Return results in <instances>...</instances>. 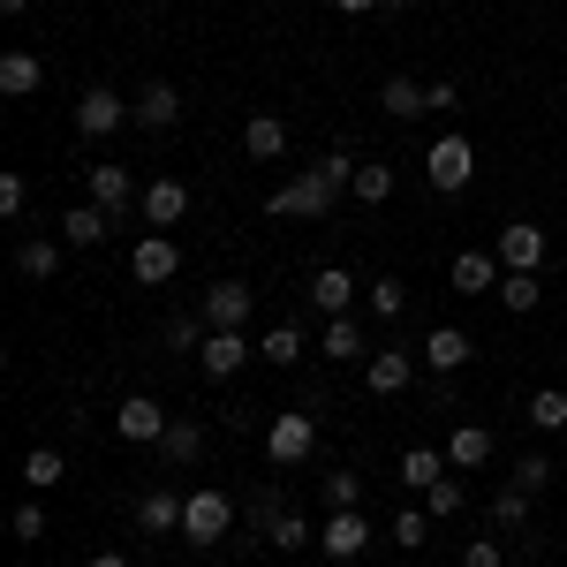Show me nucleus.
Returning <instances> with one entry per match:
<instances>
[{"instance_id":"obj_1","label":"nucleus","mask_w":567,"mask_h":567,"mask_svg":"<svg viewBox=\"0 0 567 567\" xmlns=\"http://www.w3.org/2000/svg\"><path fill=\"white\" fill-rule=\"evenodd\" d=\"M265 213L272 219H333L341 213V189L318 175V167H303V175H288L272 197H265Z\"/></svg>"},{"instance_id":"obj_2","label":"nucleus","mask_w":567,"mask_h":567,"mask_svg":"<svg viewBox=\"0 0 567 567\" xmlns=\"http://www.w3.org/2000/svg\"><path fill=\"white\" fill-rule=\"evenodd\" d=\"M265 454H272L280 470H303L310 454H318V416H310V409H280V416L265 424Z\"/></svg>"},{"instance_id":"obj_3","label":"nucleus","mask_w":567,"mask_h":567,"mask_svg":"<svg viewBox=\"0 0 567 567\" xmlns=\"http://www.w3.org/2000/svg\"><path fill=\"white\" fill-rule=\"evenodd\" d=\"M424 175H432L439 197H462V189H470V175H477V152H470V136L446 130L432 152H424Z\"/></svg>"},{"instance_id":"obj_4","label":"nucleus","mask_w":567,"mask_h":567,"mask_svg":"<svg viewBox=\"0 0 567 567\" xmlns=\"http://www.w3.org/2000/svg\"><path fill=\"white\" fill-rule=\"evenodd\" d=\"M492 250H499V265H507V272H545V258H553V235H545L537 219H507Z\"/></svg>"},{"instance_id":"obj_5","label":"nucleus","mask_w":567,"mask_h":567,"mask_svg":"<svg viewBox=\"0 0 567 567\" xmlns=\"http://www.w3.org/2000/svg\"><path fill=\"white\" fill-rule=\"evenodd\" d=\"M235 529V499L227 492H189V507H182V537L189 545H219Z\"/></svg>"},{"instance_id":"obj_6","label":"nucleus","mask_w":567,"mask_h":567,"mask_svg":"<svg viewBox=\"0 0 567 567\" xmlns=\"http://www.w3.org/2000/svg\"><path fill=\"white\" fill-rule=\"evenodd\" d=\"M371 537H379V529L363 523V507H333V515L318 523V553H326V560H363Z\"/></svg>"},{"instance_id":"obj_7","label":"nucleus","mask_w":567,"mask_h":567,"mask_svg":"<svg viewBox=\"0 0 567 567\" xmlns=\"http://www.w3.org/2000/svg\"><path fill=\"white\" fill-rule=\"evenodd\" d=\"M122 122H136V99H122V91L91 84L84 99H76V136H114Z\"/></svg>"},{"instance_id":"obj_8","label":"nucleus","mask_w":567,"mask_h":567,"mask_svg":"<svg viewBox=\"0 0 567 567\" xmlns=\"http://www.w3.org/2000/svg\"><path fill=\"white\" fill-rule=\"evenodd\" d=\"M197 310H205V326H213V333H227V326H250V310H258V288H250V280H213Z\"/></svg>"},{"instance_id":"obj_9","label":"nucleus","mask_w":567,"mask_h":567,"mask_svg":"<svg viewBox=\"0 0 567 567\" xmlns=\"http://www.w3.org/2000/svg\"><path fill=\"white\" fill-rule=\"evenodd\" d=\"M136 213H144V227H152V235H167V227H182V213H189V182H175V175L144 182Z\"/></svg>"},{"instance_id":"obj_10","label":"nucleus","mask_w":567,"mask_h":567,"mask_svg":"<svg viewBox=\"0 0 567 567\" xmlns=\"http://www.w3.org/2000/svg\"><path fill=\"white\" fill-rule=\"evenodd\" d=\"M167 424H175V416H167L152 393H130V401L114 409V432L130 439V446H159V439H167Z\"/></svg>"},{"instance_id":"obj_11","label":"nucleus","mask_w":567,"mask_h":567,"mask_svg":"<svg viewBox=\"0 0 567 567\" xmlns=\"http://www.w3.org/2000/svg\"><path fill=\"white\" fill-rule=\"evenodd\" d=\"M130 272H136V288H167L182 272V250H175V235H144L130 250Z\"/></svg>"},{"instance_id":"obj_12","label":"nucleus","mask_w":567,"mask_h":567,"mask_svg":"<svg viewBox=\"0 0 567 567\" xmlns=\"http://www.w3.org/2000/svg\"><path fill=\"white\" fill-rule=\"evenodd\" d=\"M250 355H258V341H250L243 326H227V333H213V341L197 349V371H205V379H235Z\"/></svg>"},{"instance_id":"obj_13","label":"nucleus","mask_w":567,"mask_h":567,"mask_svg":"<svg viewBox=\"0 0 567 567\" xmlns=\"http://www.w3.org/2000/svg\"><path fill=\"white\" fill-rule=\"evenodd\" d=\"M84 197L122 219V213H136V197H144V189L130 182V167H114V159H106V167H91V175H84Z\"/></svg>"},{"instance_id":"obj_14","label":"nucleus","mask_w":567,"mask_h":567,"mask_svg":"<svg viewBox=\"0 0 567 567\" xmlns=\"http://www.w3.org/2000/svg\"><path fill=\"white\" fill-rule=\"evenodd\" d=\"M53 227H61V243H69V250H99V243H106V235H114V213H106V205H69V213L53 219Z\"/></svg>"},{"instance_id":"obj_15","label":"nucleus","mask_w":567,"mask_h":567,"mask_svg":"<svg viewBox=\"0 0 567 567\" xmlns=\"http://www.w3.org/2000/svg\"><path fill=\"white\" fill-rule=\"evenodd\" d=\"M355 288H363V280H355L349 265H326V272H310V310H318V318H349Z\"/></svg>"},{"instance_id":"obj_16","label":"nucleus","mask_w":567,"mask_h":567,"mask_svg":"<svg viewBox=\"0 0 567 567\" xmlns=\"http://www.w3.org/2000/svg\"><path fill=\"white\" fill-rule=\"evenodd\" d=\"M182 507H189V499H182L175 484H152V492H136V529H152V537L175 529L182 537Z\"/></svg>"},{"instance_id":"obj_17","label":"nucleus","mask_w":567,"mask_h":567,"mask_svg":"<svg viewBox=\"0 0 567 567\" xmlns=\"http://www.w3.org/2000/svg\"><path fill=\"white\" fill-rule=\"evenodd\" d=\"M499 280H507L499 250H462V258H454V288H462V296H499Z\"/></svg>"},{"instance_id":"obj_18","label":"nucleus","mask_w":567,"mask_h":567,"mask_svg":"<svg viewBox=\"0 0 567 567\" xmlns=\"http://www.w3.org/2000/svg\"><path fill=\"white\" fill-rule=\"evenodd\" d=\"M424 363H432V371H446V379H454V371H462V363H477V341H470V333H462V326H432V333H424Z\"/></svg>"},{"instance_id":"obj_19","label":"nucleus","mask_w":567,"mask_h":567,"mask_svg":"<svg viewBox=\"0 0 567 567\" xmlns=\"http://www.w3.org/2000/svg\"><path fill=\"white\" fill-rule=\"evenodd\" d=\"M363 386H371V393H409V386H416V363H409V349H371V363H363Z\"/></svg>"},{"instance_id":"obj_20","label":"nucleus","mask_w":567,"mask_h":567,"mask_svg":"<svg viewBox=\"0 0 567 567\" xmlns=\"http://www.w3.org/2000/svg\"><path fill=\"white\" fill-rule=\"evenodd\" d=\"M39 84H45V61L31 45H8V53H0V91H8V99H31Z\"/></svg>"},{"instance_id":"obj_21","label":"nucleus","mask_w":567,"mask_h":567,"mask_svg":"<svg viewBox=\"0 0 567 567\" xmlns=\"http://www.w3.org/2000/svg\"><path fill=\"white\" fill-rule=\"evenodd\" d=\"M175 122H182V91L175 84H144L136 91V130L159 136V130H175Z\"/></svg>"},{"instance_id":"obj_22","label":"nucleus","mask_w":567,"mask_h":567,"mask_svg":"<svg viewBox=\"0 0 567 567\" xmlns=\"http://www.w3.org/2000/svg\"><path fill=\"white\" fill-rule=\"evenodd\" d=\"M61 258H69V243H61V235H31V243H16V272H23V280H53Z\"/></svg>"},{"instance_id":"obj_23","label":"nucleus","mask_w":567,"mask_h":567,"mask_svg":"<svg viewBox=\"0 0 567 567\" xmlns=\"http://www.w3.org/2000/svg\"><path fill=\"white\" fill-rule=\"evenodd\" d=\"M492 523L507 529L523 553H537V529H529V492H515V484H507V492H492Z\"/></svg>"},{"instance_id":"obj_24","label":"nucleus","mask_w":567,"mask_h":567,"mask_svg":"<svg viewBox=\"0 0 567 567\" xmlns=\"http://www.w3.org/2000/svg\"><path fill=\"white\" fill-rule=\"evenodd\" d=\"M258 355L272 363V371H296V363H303V326H296V318L265 326V333H258Z\"/></svg>"},{"instance_id":"obj_25","label":"nucleus","mask_w":567,"mask_h":567,"mask_svg":"<svg viewBox=\"0 0 567 567\" xmlns=\"http://www.w3.org/2000/svg\"><path fill=\"white\" fill-rule=\"evenodd\" d=\"M446 470H454V462H446V446H409V454H401V484H409L416 499H424Z\"/></svg>"},{"instance_id":"obj_26","label":"nucleus","mask_w":567,"mask_h":567,"mask_svg":"<svg viewBox=\"0 0 567 567\" xmlns=\"http://www.w3.org/2000/svg\"><path fill=\"white\" fill-rule=\"evenodd\" d=\"M318 349L333 355V363H371V341H363V326H355V318H326Z\"/></svg>"},{"instance_id":"obj_27","label":"nucleus","mask_w":567,"mask_h":567,"mask_svg":"<svg viewBox=\"0 0 567 567\" xmlns=\"http://www.w3.org/2000/svg\"><path fill=\"white\" fill-rule=\"evenodd\" d=\"M446 462H454V470H484V462H492V432H484V424H454Z\"/></svg>"},{"instance_id":"obj_28","label":"nucleus","mask_w":567,"mask_h":567,"mask_svg":"<svg viewBox=\"0 0 567 567\" xmlns=\"http://www.w3.org/2000/svg\"><path fill=\"white\" fill-rule=\"evenodd\" d=\"M243 152H250V159H280V152H288V122H280V114H250Z\"/></svg>"},{"instance_id":"obj_29","label":"nucleus","mask_w":567,"mask_h":567,"mask_svg":"<svg viewBox=\"0 0 567 567\" xmlns=\"http://www.w3.org/2000/svg\"><path fill=\"white\" fill-rule=\"evenodd\" d=\"M379 106H386L393 122H416V114H432V106H424V84H409V76H386V84H379Z\"/></svg>"},{"instance_id":"obj_30","label":"nucleus","mask_w":567,"mask_h":567,"mask_svg":"<svg viewBox=\"0 0 567 567\" xmlns=\"http://www.w3.org/2000/svg\"><path fill=\"white\" fill-rule=\"evenodd\" d=\"M159 446H167V462H175V470H189V462H197V454H205V424H197V416H175V424H167V439H159Z\"/></svg>"},{"instance_id":"obj_31","label":"nucleus","mask_w":567,"mask_h":567,"mask_svg":"<svg viewBox=\"0 0 567 567\" xmlns=\"http://www.w3.org/2000/svg\"><path fill=\"white\" fill-rule=\"evenodd\" d=\"M386 537L401 545V553H424V545H432V507H424V499H416V507H401Z\"/></svg>"},{"instance_id":"obj_32","label":"nucleus","mask_w":567,"mask_h":567,"mask_svg":"<svg viewBox=\"0 0 567 567\" xmlns=\"http://www.w3.org/2000/svg\"><path fill=\"white\" fill-rule=\"evenodd\" d=\"M424 507H432V523H454V515L470 507V484H462V470H446V477L424 492Z\"/></svg>"},{"instance_id":"obj_33","label":"nucleus","mask_w":567,"mask_h":567,"mask_svg":"<svg viewBox=\"0 0 567 567\" xmlns=\"http://www.w3.org/2000/svg\"><path fill=\"white\" fill-rule=\"evenodd\" d=\"M205 341H213V326H205V310H175V318H167V349H175V355H197Z\"/></svg>"},{"instance_id":"obj_34","label":"nucleus","mask_w":567,"mask_h":567,"mask_svg":"<svg viewBox=\"0 0 567 567\" xmlns=\"http://www.w3.org/2000/svg\"><path fill=\"white\" fill-rule=\"evenodd\" d=\"M61 477H69V462H61L53 446H31V454H23V484H31V492H53Z\"/></svg>"},{"instance_id":"obj_35","label":"nucleus","mask_w":567,"mask_h":567,"mask_svg":"<svg viewBox=\"0 0 567 567\" xmlns=\"http://www.w3.org/2000/svg\"><path fill=\"white\" fill-rule=\"evenodd\" d=\"M318 492H326V515H333V507H363V470H326Z\"/></svg>"},{"instance_id":"obj_36","label":"nucleus","mask_w":567,"mask_h":567,"mask_svg":"<svg viewBox=\"0 0 567 567\" xmlns=\"http://www.w3.org/2000/svg\"><path fill=\"white\" fill-rule=\"evenodd\" d=\"M529 424H537V432H560L567 424V386H537L529 393Z\"/></svg>"},{"instance_id":"obj_37","label":"nucleus","mask_w":567,"mask_h":567,"mask_svg":"<svg viewBox=\"0 0 567 567\" xmlns=\"http://www.w3.org/2000/svg\"><path fill=\"white\" fill-rule=\"evenodd\" d=\"M499 303L515 310V318H529V310L545 303V288H537V272H507V280H499Z\"/></svg>"},{"instance_id":"obj_38","label":"nucleus","mask_w":567,"mask_h":567,"mask_svg":"<svg viewBox=\"0 0 567 567\" xmlns=\"http://www.w3.org/2000/svg\"><path fill=\"white\" fill-rule=\"evenodd\" d=\"M386 197H393V167L363 159V167H355V205H386Z\"/></svg>"},{"instance_id":"obj_39","label":"nucleus","mask_w":567,"mask_h":567,"mask_svg":"<svg viewBox=\"0 0 567 567\" xmlns=\"http://www.w3.org/2000/svg\"><path fill=\"white\" fill-rule=\"evenodd\" d=\"M363 303H371V318H401L409 310V288L401 280H363Z\"/></svg>"},{"instance_id":"obj_40","label":"nucleus","mask_w":567,"mask_h":567,"mask_svg":"<svg viewBox=\"0 0 567 567\" xmlns=\"http://www.w3.org/2000/svg\"><path fill=\"white\" fill-rule=\"evenodd\" d=\"M265 545H280V553H303V545H318V529H310L303 515H296V507H288V515H280V523H272V537H265Z\"/></svg>"},{"instance_id":"obj_41","label":"nucleus","mask_w":567,"mask_h":567,"mask_svg":"<svg viewBox=\"0 0 567 567\" xmlns=\"http://www.w3.org/2000/svg\"><path fill=\"white\" fill-rule=\"evenodd\" d=\"M553 477H560V462H545V454H523V462H515V492H529V499H537Z\"/></svg>"},{"instance_id":"obj_42","label":"nucleus","mask_w":567,"mask_h":567,"mask_svg":"<svg viewBox=\"0 0 567 567\" xmlns=\"http://www.w3.org/2000/svg\"><path fill=\"white\" fill-rule=\"evenodd\" d=\"M8 529H16V545H39V537H45V507H39V499H23V507L8 515Z\"/></svg>"},{"instance_id":"obj_43","label":"nucleus","mask_w":567,"mask_h":567,"mask_svg":"<svg viewBox=\"0 0 567 567\" xmlns=\"http://www.w3.org/2000/svg\"><path fill=\"white\" fill-rule=\"evenodd\" d=\"M462 567H507V545L499 537H470L462 545Z\"/></svg>"},{"instance_id":"obj_44","label":"nucleus","mask_w":567,"mask_h":567,"mask_svg":"<svg viewBox=\"0 0 567 567\" xmlns=\"http://www.w3.org/2000/svg\"><path fill=\"white\" fill-rule=\"evenodd\" d=\"M23 197H31V189H23V175H0V219L23 213Z\"/></svg>"},{"instance_id":"obj_45","label":"nucleus","mask_w":567,"mask_h":567,"mask_svg":"<svg viewBox=\"0 0 567 567\" xmlns=\"http://www.w3.org/2000/svg\"><path fill=\"white\" fill-rule=\"evenodd\" d=\"M424 106H432V114H454V106H462V91L439 76V84H424Z\"/></svg>"},{"instance_id":"obj_46","label":"nucleus","mask_w":567,"mask_h":567,"mask_svg":"<svg viewBox=\"0 0 567 567\" xmlns=\"http://www.w3.org/2000/svg\"><path fill=\"white\" fill-rule=\"evenodd\" d=\"M84 567H130V553H91Z\"/></svg>"},{"instance_id":"obj_47","label":"nucleus","mask_w":567,"mask_h":567,"mask_svg":"<svg viewBox=\"0 0 567 567\" xmlns=\"http://www.w3.org/2000/svg\"><path fill=\"white\" fill-rule=\"evenodd\" d=\"M333 8H341V16H371L379 0H333Z\"/></svg>"},{"instance_id":"obj_48","label":"nucleus","mask_w":567,"mask_h":567,"mask_svg":"<svg viewBox=\"0 0 567 567\" xmlns=\"http://www.w3.org/2000/svg\"><path fill=\"white\" fill-rule=\"evenodd\" d=\"M379 8H386V16H409V8H416V0H379Z\"/></svg>"},{"instance_id":"obj_49","label":"nucleus","mask_w":567,"mask_h":567,"mask_svg":"<svg viewBox=\"0 0 567 567\" xmlns=\"http://www.w3.org/2000/svg\"><path fill=\"white\" fill-rule=\"evenodd\" d=\"M23 8H31V0H0V16H23Z\"/></svg>"},{"instance_id":"obj_50","label":"nucleus","mask_w":567,"mask_h":567,"mask_svg":"<svg viewBox=\"0 0 567 567\" xmlns=\"http://www.w3.org/2000/svg\"><path fill=\"white\" fill-rule=\"evenodd\" d=\"M560 484H567V462H560Z\"/></svg>"},{"instance_id":"obj_51","label":"nucleus","mask_w":567,"mask_h":567,"mask_svg":"<svg viewBox=\"0 0 567 567\" xmlns=\"http://www.w3.org/2000/svg\"><path fill=\"white\" fill-rule=\"evenodd\" d=\"M560 379H567V363H560Z\"/></svg>"}]
</instances>
